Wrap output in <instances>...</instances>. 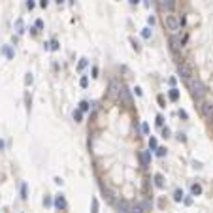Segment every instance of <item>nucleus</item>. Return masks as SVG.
<instances>
[{
  "label": "nucleus",
  "mask_w": 213,
  "mask_h": 213,
  "mask_svg": "<svg viewBox=\"0 0 213 213\" xmlns=\"http://www.w3.org/2000/svg\"><path fill=\"white\" fill-rule=\"evenodd\" d=\"M155 185L159 189H164V177H162V174H155Z\"/></svg>",
  "instance_id": "9b49d317"
},
{
  "label": "nucleus",
  "mask_w": 213,
  "mask_h": 213,
  "mask_svg": "<svg viewBox=\"0 0 213 213\" xmlns=\"http://www.w3.org/2000/svg\"><path fill=\"white\" fill-rule=\"evenodd\" d=\"M142 36H143L145 40H147V38H151V29H143V30H142Z\"/></svg>",
  "instance_id": "412c9836"
},
{
  "label": "nucleus",
  "mask_w": 213,
  "mask_h": 213,
  "mask_svg": "<svg viewBox=\"0 0 213 213\" xmlns=\"http://www.w3.org/2000/svg\"><path fill=\"white\" fill-rule=\"evenodd\" d=\"M21 194H23V198H27V185L21 187Z\"/></svg>",
  "instance_id": "c756f323"
},
{
  "label": "nucleus",
  "mask_w": 213,
  "mask_h": 213,
  "mask_svg": "<svg viewBox=\"0 0 213 213\" xmlns=\"http://www.w3.org/2000/svg\"><path fill=\"white\" fill-rule=\"evenodd\" d=\"M134 92H136L138 96H142V89H140V87H136V89H134Z\"/></svg>",
  "instance_id": "e433bc0d"
},
{
  "label": "nucleus",
  "mask_w": 213,
  "mask_h": 213,
  "mask_svg": "<svg viewBox=\"0 0 213 213\" xmlns=\"http://www.w3.org/2000/svg\"><path fill=\"white\" fill-rule=\"evenodd\" d=\"M191 191H192V194H194V196H200V194H202V187H200L198 183H196V185H192V189H191Z\"/></svg>",
  "instance_id": "4468645a"
},
{
  "label": "nucleus",
  "mask_w": 213,
  "mask_h": 213,
  "mask_svg": "<svg viewBox=\"0 0 213 213\" xmlns=\"http://www.w3.org/2000/svg\"><path fill=\"white\" fill-rule=\"evenodd\" d=\"M25 83H27V85H30V83H32V74H27V78H25Z\"/></svg>",
  "instance_id": "bb28decb"
},
{
  "label": "nucleus",
  "mask_w": 213,
  "mask_h": 213,
  "mask_svg": "<svg viewBox=\"0 0 213 213\" xmlns=\"http://www.w3.org/2000/svg\"><path fill=\"white\" fill-rule=\"evenodd\" d=\"M156 100H159L160 108H166V102H164V96H162V94H159V98H156Z\"/></svg>",
  "instance_id": "393cba45"
},
{
  "label": "nucleus",
  "mask_w": 213,
  "mask_h": 213,
  "mask_svg": "<svg viewBox=\"0 0 213 213\" xmlns=\"http://www.w3.org/2000/svg\"><path fill=\"white\" fill-rule=\"evenodd\" d=\"M96 75H98V68L94 66V68H92V78H96Z\"/></svg>",
  "instance_id": "f704fd0d"
},
{
  "label": "nucleus",
  "mask_w": 213,
  "mask_h": 213,
  "mask_svg": "<svg viewBox=\"0 0 213 213\" xmlns=\"http://www.w3.org/2000/svg\"><path fill=\"white\" fill-rule=\"evenodd\" d=\"M179 117H183V119H187V113H185L183 110H179Z\"/></svg>",
  "instance_id": "c9c22d12"
},
{
  "label": "nucleus",
  "mask_w": 213,
  "mask_h": 213,
  "mask_svg": "<svg viewBox=\"0 0 213 213\" xmlns=\"http://www.w3.org/2000/svg\"><path fill=\"white\" fill-rule=\"evenodd\" d=\"M119 98L123 100L124 106H132V98H130V92H128V89L121 87V91H119Z\"/></svg>",
  "instance_id": "39448f33"
},
{
  "label": "nucleus",
  "mask_w": 213,
  "mask_h": 213,
  "mask_svg": "<svg viewBox=\"0 0 213 213\" xmlns=\"http://www.w3.org/2000/svg\"><path fill=\"white\" fill-rule=\"evenodd\" d=\"M49 49H53V51H57V49H59V42H57V40H53V42L49 43Z\"/></svg>",
  "instance_id": "5701e85b"
},
{
  "label": "nucleus",
  "mask_w": 213,
  "mask_h": 213,
  "mask_svg": "<svg viewBox=\"0 0 213 213\" xmlns=\"http://www.w3.org/2000/svg\"><path fill=\"white\" fill-rule=\"evenodd\" d=\"M119 91H121V85L117 81H111L110 83V96L111 98H119Z\"/></svg>",
  "instance_id": "6e6552de"
},
{
  "label": "nucleus",
  "mask_w": 213,
  "mask_h": 213,
  "mask_svg": "<svg viewBox=\"0 0 213 213\" xmlns=\"http://www.w3.org/2000/svg\"><path fill=\"white\" fill-rule=\"evenodd\" d=\"M57 2H59V4H61V2H62V0H57Z\"/></svg>",
  "instance_id": "ea45409f"
},
{
  "label": "nucleus",
  "mask_w": 213,
  "mask_h": 213,
  "mask_svg": "<svg viewBox=\"0 0 213 213\" xmlns=\"http://www.w3.org/2000/svg\"><path fill=\"white\" fill-rule=\"evenodd\" d=\"M162 136L168 138V136H170V128H162Z\"/></svg>",
  "instance_id": "c85d7f7f"
},
{
  "label": "nucleus",
  "mask_w": 213,
  "mask_h": 213,
  "mask_svg": "<svg viewBox=\"0 0 213 213\" xmlns=\"http://www.w3.org/2000/svg\"><path fill=\"white\" fill-rule=\"evenodd\" d=\"M85 66H87V59H81V61H79V64H78V70H83Z\"/></svg>",
  "instance_id": "b1692460"
},
{
  "label": "nucleus",
  "mask_w": 213,
  "mask_h": 213,
  "mask_svg": "<svg viewBox=\"0 0 213 213\" xmlns=\"http://www.w3.org/2000/svg\"><path fill=\"white\" fill-rule=\"evenodd\" d=\"M156 156H166V147H156Z\"/></svg>",
  "instance_id": "f3484780"
},
{
  "label": "nucleus",
  "mask_w": 213,
  "mask_h": 213,
  "mask_svg": "<svg viewBox=\"0 0 213 213\" xmlns=\"http://www.w3.org/2000/svg\"><path fill=\"white\" fill-rule=\"evenodd\" d=\"M55 206H57L59 210H64V207H66V200H64L62 194H59L57 198H55Z\"/></svg>",
  "instance_id": "9d476101"
},
{
  "label": "nucleus",
  "mask_w": 213,
  "mask_h": 213,
  "mask_svg": "<svg viewBox=\"0 0 213 213\" xmlns=\"http://www.w3.org/2000/svg\"><path fill=\"white\" fill-rule=\"evenodd\" d=\"M162 123H164V119L159 115V117H156V124H159V126H162Z\"/></svg>",
  "instance_id": "473e14b6"
},
{
  "label": "nucleus",
  "mask_w": 213,
  "mask_h": 213,
  "mask_svg": "<svg viewBox=\"0 0 213 213\" xmlns=\"http://www.w3.org/2000/svg\"><path fill=\"white\" fill-rule=\"evenodd\" d=\"M117 207H119V211H121V213H128V211H130V206H128L126 202H119Z\"/></svg>",
  "instance_id": "f8f14e48"
},
{
  "label": "nucleus",
  "mask_w": 213,
  "mask_h": 213,
  "mask_svg": "<svg viewBox=\"0 0 213 213\" xmlns=\"http://www.w3.org/2000/svg\"><path fill=\"white\" fill-rule=\"evenodd\" d=\"M185 200V204H187V206H191V204H192V198H183Z\"/></svg>",
  "instance_id": "4c0bfd02"
},
{
  "label": "nucleus",
  "mask_w": 213,
  "mask_h": 213,
  "mask_svg": "<svg viewBox=\"0 0 213 213\" xmlns=\"http://www.w3.org/2000/svg\"><path fill=\"white\" fill-rule=\"evenodd\" d=\"M174 200H175V202H181V200H183V191H181V189H177V191L174 192Z\"/></svg>",
  "instance_id": "2eb2a0df"
},
{
  "label": "nucleus",
  "mask_w": 213,
  "mask_h": 213,
  "mask_svg": "<svg viewBox=\"0 0 213 213\" xmlns=\"http://www.w3.org/2000/svg\"><path fill=\"white\" fill-rule=\"evenodd\" d=\"M187 85H189V89H191V94L194 96L198 102H202L204 96H206V87H204V83L200 81V79L191 78V79H187Z\"/></svg>",
  "instance_id": "f257e3e1"
},
{
  "label": "nucleus",
  "mask_w": 213,
  "mask_h": 213,
  "mask_svg": "<svg viewBox=\"0 0 213 213\" xmlns=\"http://www.w3.org/2000/svg\"><path fill=\"white\" fill-rule=\"evenodd\" d=\"M81 117H83V111L81 110H75L74 111V119H75V121H81Z\"/></svg>",
  "instance_id": "6ab92c4d"
},
{
  "label": "nucleus",
  "mask_w": 213,
  "mask_h": 213,
  "mask_svg": "<svg viewBox=\"0 0 213 213\" xmlns=\"http://www.w3.org/2000/svg\"><path fill=\"white\" fill-rule=\"evenodd\" d=\"M91 213H98V200L92 198V211Z\"/></svg>",
  "instance_id": "aec40b11"
},
{
  "label": "nucleus",
  "mask_w": 213,
  "mask_h": 213,
  "mask_svg": "<svg viewBox=\"0 0 213 213\" xmlns=\"http://www.w3.org/2000/svg\"><path fill=\"white\" fill-rule=\"evenodd\" d=\"M179 75H181L185 81L192 78V68H191V64H189V62H181V64H179Z\"/></svg>",
  "instance_id": "7ed1b4c3"
},
{
  "label": "nucleus",
  "mask_w": 213,
  "mask_h": 213,
  "mask_svg": "<svg viewBox=\"0 0 213 213\" xmlns=\"http://www.w3.org/2000/svg\"><path fill=\"white\" fill-rule=\"evenodd\" d=\"M149 147L151 149H156V140L155 138H149Z\"/></svg>",
  "instance_id": "a878e982"
},
{
  "label": "nucleus",
  "mask_w": 213,
  "mask_h": 213,
  "mask_svg": "<svg viewBox=\"0 0 213 213\" xmlns=\"http://www.w3.org/2000/svg\"><path fill=\"white\" fill-rule=\"evenodd\" d=\"M36 29H43V21H42V19H38V21H36Z\"/></svg>",
  "instance_id": "cd10ccee"
},
{
  "label": "nucleus",
  "mask_w": 213,
  "mask_h": 213,
  "mask_svg": "<svg viewBox=\"0 0 213 213\" xmlns=\"http://www.w3.org/2000/svg\"><path fill=\"white\" fill-rule=\"evenodd\" d=\"M170 47H172V51H179V47H181V38H179L177 34L170 36Z\"/></svg>",
  "instance_id": "423d86ee"
},
{
  "label": "nucleus",
  "mask_w": 213,
  "mask_h": 213,
  "mask_svg": "<svg viewBox=\"0 0 213 213\" xmlns=\"http://www.w3.org/2000/svg\"><path fill=\"white\" fill-rule=\"evenodd\" d=\"M27 6H29V10H32V8H34V0H29V2H27Z\"/></svg>",
  "instance_id": "72a5a7b5"
},
{
  "label": "nucleus",
  "mask_w": 213,
  "mask_h": 213,
  "mask_svg": "<svg viewBox=\"0 0 213 213\" xmlns=\"http://www.w3.org/2000/svg\"><path fill=\"white\" fill-rule=\"evenodd\" d=\"M128 2H130V4H138L140 0H128Z\"/></svg>",
  "instance_id": "58836bf2"
},
{
  "label": "nucleus",
  "mask_w": 213,
  "mask_h": 213,
  "mask_svg": "<svg viewBox=\"0 0 213 213\" xmlns=\"http://www.w3.org/2000/svg\"><path fill=\"white\" fill-rule=\"evenodd\" d=\"M162 23H164V29L170 30L172 34H175V32L179 30V17L174 13V11H170V13H166L162 17Z\"/></svg>",
  "instance_id": "f03ea898"
},
{
  "label": "nucleus",
  "mask_w": 213,
  "mask_h": 213,
  "mask_svg": "<svg viewBox=\"0 0 213 213\" xmlns=\"http://www.w3.org/2000/svg\"><path fill=\"white\" fill-rule=\"evenodd\" d=\"M156 4H159V8L164 11V13H170V11H174V8H175V0H156Z\"/></svg>",
  "instance_id": "20e7f679"
},
{
  "label": "nucleus",
  "mask_w": 213,
  "mask_h": 213,
  "mask_svg": "<svg viewBox=\"0 0 213 213\" xmlns=\"http://www.w3.org/2000/svg\"><path fill=\"white\" fill-rule=\"evenodd\" d=\"M15 29H17V34H23V32H25V30H23V21H21V19H17V23H15Z\"/></svg>",
  "instance_id": "dca6fc26"
},
{
  "label": "nucleus",
  "mask_w": 213,
  "mask_h": 213,
  "mask_svg": "<svg viewBox=\"0 0 213 213\" xmlns=\"http://www.w3.org/2000/svg\"><path fill=\"white\" fill-rule=\"evenodd\" d=\"M140 160H142V166L143 168H149L151 166V155H149V151H142V153H140Z\"/></svg>",
  "instance_id": "0eeeda50"
},
{
  "label": "nucleus",
  "mask_w": 213,
  "mask_h": 213,
  "mask_svg": "<svg viewBox=\"0 0 213 213\" xmlns=\"http://www.w3.org/2000/svg\"><path fill=\"white\" fill-rule=\"evenodd\" d=\"M89 102H85V100H83V102L81 104H79V110H81V111H89Z\"/></svg>",
  "instance_id": "a211bd4d"
},
{
  "label": "nucleus",
  "mask_w": 213,
  "mask_h": 213,
  "mask_svg": "<svg viewBox=\"0 0 213 213\" xmlns=\"http://www.w3.org/2000/svg\"><path fill=\"white\" fill-rule=\"evenodd\" d=\"M79 85H81L83 89H85V87L89 85V79H87V75H83V78H81V81H79Z\"/></svg>",
  "instance_id": "4be33fe9"
},
{
  "label": "nucleus",
  "mask_w": 213,
  "mask_h": 213,
  "mask_svg": "<svg viewBox=\"0 0 213 213\" xmlns=\"http://www.w3.org/2000/svg\"><path fill=\"white\" fill-rule=\"evenodd\" d=\"M142 130H143V132H145V134H149V126H147V124H145V123H143V124H142Z\"/></svg>",
  "instance_id": "2f4dec72"
},
{
  "label": "nucleus",
  "mask_w": 213,
  "mask_h": 213,
  "mask_svg": "<svg viewBox=\"0 0 213 213\" xmlns=\"http://www.w3.org/2000/svg\"><path fill=\"white\" fill-rule=\"evenodd\" d=\"M170 100L172 102H177L179 100V91L177 89H170Z\"/></svg>",
  "instance_id": "ddd939ff"
},
{
  "label": "nucleus",
  "mask_w": 213,
  "mask_h": 213,
  "mask_svg": "<svg viewBox=\"0 0 213 213\" xmlns=\"http://www.w3.org/2000/svg\"><path fill=\"white\" fill-rule=\"evenodd\" d=\"M47 4H49V0H40V6L42 8H47Z\"/></svg>",
  "instance_id": "7c9ffc66"
},
{
  "label": "nucleus",
  "mask_w": 213,
  "mask_h": 213,
  "mask_svg": "<svg viewBox=\"0 0 213 213\" xmlns=\"http://www.w3.org/2000/svg\"><path fill=\"white\" fill-rule=\"evenodd\" d=\"M200 108H202L204 117L210 119V121H213V106H211V104H204V106H200Z\"/></svg>",
  "instance_id": "1a4fd4ad"
}]
</instances>
